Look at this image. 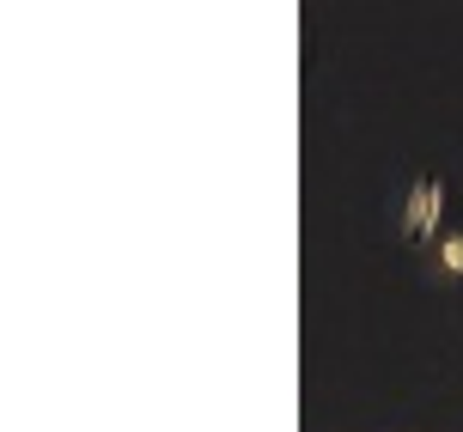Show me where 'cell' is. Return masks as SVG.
Masks as SVG:
<instances>
[{
  "mask_svg": "<svg viewBox=\"0 0 463 432\" xmlns=\"http://www.w3.org/2000/svg\"><path fill=\"white\" fill-rule=\"evenodd\" d=\"M439 213H445V183L439 177H415L409 189V202H402V244H433V231H439Z\"/></svg>",
  "mask_w": 463,
  "mask_h": 432,
  "instance_id": "6da1fadb",
  "label": "cell"
},
{
  "mask_svg": "<svg viewBox=\"0 0 463 432\" xmlns=\"http://www.w3.org/2000/svg\"><path fill=\"white\" fill-rule=\"evenodd\" d=\"M439 268L445 274H463V231H451V238L439 244Z\"/></svg>",
  "mask_w": 463,
  "mask_h": 432,
  "instance_id": "7a4b0ae2",
  "label": "cell"
}]
</instances>
